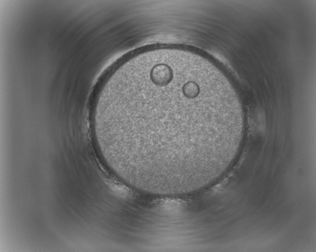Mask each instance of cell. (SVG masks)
Wrapping results in <instances>:
<instances>
[{"mask_svg":"<svg viewBox=\"0 0 316 252\" xmlns=\"http://www.w3.org/2000/svg\"><path fill=\"white\" fill-rule=\"evenodd\" d=\"M92 131L116 167L162 184L200 180L242 134L224 94L211 80L168 62L149 65L108 91Z\"/></svg>","mask_w":316,"mask_h":252,"instance_id":"6da1fadb","label":"cell"}]
</instances>
